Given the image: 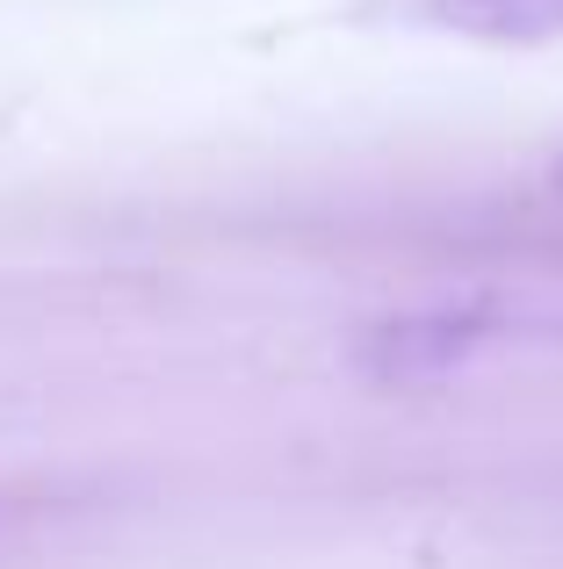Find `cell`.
Instances as JSON below:
<instances>
[{"mask_svg":"<svg viewBox=\"0 0 563 569\" xmlns=\"http://www.w3.org/2000/svg\"><path fill=\"white\" fill-rule=\"evenodd\" d=\"M405 22L470 43H556L563 0H405Z\"/></svg>","mask_w":563,"mask_h":569,"instance_id":"cell-1","label":"cell"},{"mask_svg":"<svg viewBox=\"0 0 563 569\" xmlns=\"http://www.w3.org/2000/svg\"><path fill=\"white\" fill-rule=\"evenodd\" d=\"M550 181H556V194H563V152H556V173H550Z\"/></svg>","mask_w":563,"mask_h":569,"instance_id":"cell-2","label":"cell"}]
</instances>
